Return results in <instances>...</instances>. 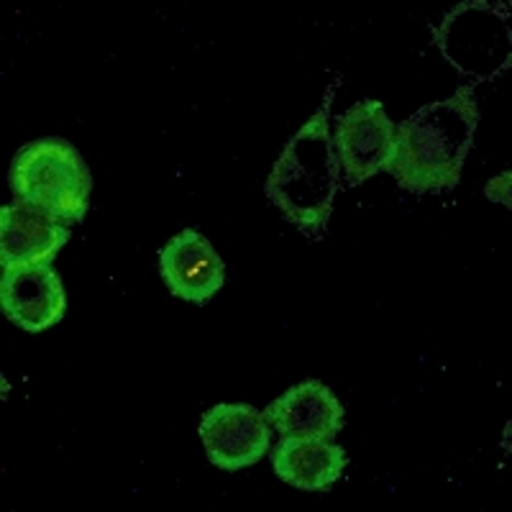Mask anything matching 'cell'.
<instances>
[{"label":"cell","mask_w":512,"mask_h":512,"mask_svg":"<svg viewBox=\"0 0 512 512\" xmlns=\"http://www.w3.org/2000/svg\"><path fill=\"white\" fill-rule=\"evenodd\" d=\"M8 187L13 200L44 210L64 226L82 223L90 213L93 175L77 146L62 136L26 144L8 169Z\"/></svg>","instance_id":"cell-3"},{"label":"cell","mask_w":512,"mask_h":512,"mask_svg":"<svg viewBox=\"0 0 512 512\" xmlns=\"http://www.w3.org/2000/svg\"><path fill=\"white\" fill-rule=\"evenodd\" d=\"M479 103L474 88L423 105L397 126L395 157L387 175L413 195L454 190L474 146Z\"/></svg>","instance_id":"cell-1"},{"label":"cell","mask_w":512,"mask_h":512,"mask_svg":"<svg viewBox=\"0 0 512 512\" xmlns=\"http://www.w3.org/2000/svg\"><path fill=\"white\" fill-rule=\"evenodd\" d=\"M159 274L172 295L195 305H208L226 282L216 246L195 228H185L162 246Z\"/></svg>","instance_id":"cell-8"},{"label":"cell","mask_w":512,"mask_h":512,"mask_svg":"<svg viewBox=\"0 0 512 512\" xmlns=\"http://www.w3.org/2000/svg\"><path fill=\"white\" fill-rule=\"evenodd\" d=\"M198 433L210 464L223 472L254 466L272 443V425L249 402H218L203 413Z\"/></svg>","instance_id":"cell-6"},{"label":"cell","mask_w":512,"mask_h":512,"mask_svg":"<svg viewBox=\"0 0 512 512\" xmlns=\"http://www.w3.org/2000/svg\"><path fill=\"white\" fill-rule=\"evenodd\" d=\"M272 431L282 438H318L333 441L344 428V402L318 379H305L262 410Z\"/></svg>","instance_id":"cell-9"},{"label":"cell","mask_w":512,"mask_h":512,"mask_svg":"<svg viewBox=\"0 0 512 512\" xmlns=\"http://www.w3.org/2000/svg\"><path fill=\"white\" fill-rule=\"evenodd\" d=\"M395 131L384 105L374 98L359 100L336 118L333 146L346 185H364L379 172H387L395 157Z\"/></svg>","instance_id":"cell-5"},{"label":"cell","mask_w":512,"mask_h":512,"mask_svg":"<svg viewBox=\"0 0 512 512\" xmlns=\"http://www.w3.org/2000/svg\"><path fill=\"white\" fill-rule=\"evenodd\" d=\"M0 305L13 326L41 333L64 318L67 292L52 264H11L3 267Z\"/></svg>","instance_id":"cell-7"},{"label":"cell","mask_w":512,"mask_h":512,"mask_svg":"<svg viewBox=\"0 0 512 512\" xmlns=\"http://www.w3.org/2000/svg\"><path fill=\"white\" fill-rule=\"evenodd\" d=\"M70 236V226L13 200L0 210V264H52Z\"/></svg>","instance_id":"cell-10"},{"label":"cell","mask_w":512,"mask_h":512,"mask_svg":"<svg viewBox=\"0 0 512 512\" xmlns=\"http://www.w3.org/2000/svg\"><path fill=\"white\" fill-rule=\"evenodd\" d=\"M436 41L443 57L464 75H497L510 57L507 13L489 11L487 3H466L443 18Z\"/></svg>","instance_id":"cell-4"},{"label":"cell","mask_w":512,"mask_h":512,"mask_svg":"<svg viewBox=\"0 0 512 512\" xmlns=\"http://www.w3.org/2000/svg\"><path fill=\"white\" fill-rule=\"evenodd\" d=\"M328 103L331 93L287 141L264 185L269 203L308 239H323L341 180V164L328 126Z\"/></svg>","instance_id":"cell-2"},{"label":"cell","mask_w":512,"mask_h":512,"mask_svg":"<svg viewBox=\"0 0 512 512\" xmlns=\"http://www.w3.org/2000/svg\"><path fill=\"white\" fill-rule=\"evenodd\" d=\"M349 454L344 446L318 438H282L272 451V469L280 482L303 492H331L344 477Z\"/></svg>","instance_id":"cell-11"}]
</instances>
